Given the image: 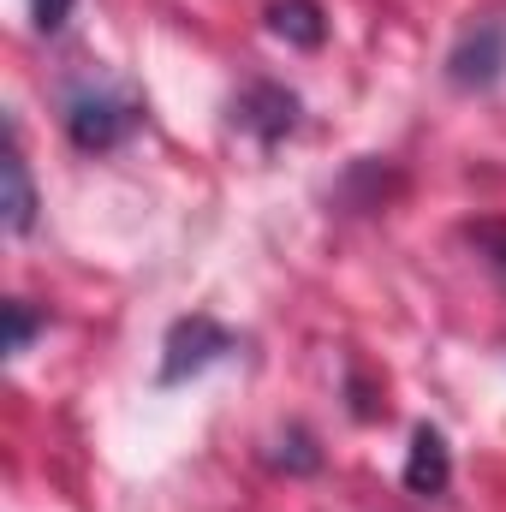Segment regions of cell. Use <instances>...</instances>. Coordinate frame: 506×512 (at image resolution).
<instances>
[{"instance_id": "obj_1", "label": "cell", "mask_w": 506, "mask_h": 512, "mask_svg": "<svg viewBox=\"0 0 506 512\" xmlns=\"http://www.w3.org/2000/svg\"><path fill=\"white\" fill-rule=\"evenodd\" d=\"M239 340L215 322V316H185V322H173L167 328V346H161V382H185V376H197V370H209V364H221L227 352H233Z\"/></svg>"}, {"instance_id": "obj_2", "label": "cell", "mask_w": 506, "mask_h": 512, "mask_svg": "<svg viewBox=\"0 0 506 512\" xmlns=\"http://www.w3.org/2000/svg\"><path fill=\"white\" fill-rule=\"evenodd\" d=\"M143 114H137V102L126 96H72L66 102V131H72V143L78 149H114V143H126V131L137 126Z\"/></svg>"}, {"instance_id": "obj_3", "label": "cell", "mask_w": 506, "mask_h": 512, "mask_svg": "<svg viewBox=\"0 0 506 512\" xmlns=\"http://www.w3.org/2000/svg\"><path fill=\"white\" fill-rule=\"evenodd\" d=\"M453 483V453H447V435L441 429H417L411 435V459H405V489L411 495H423V501H435L441 489Z\"/></svg>"}, {"instance_id": "obj_4", "label": "cell", "mask_w": 506, "mask_h": 512, "mask_svg": "<svg viewBox=\"0 0 506 512\" xmlns=\"http://www.w3.org/2000/svg\"><path fill=\"white\" fill-rule=\"evenodd\" d=\"M233 114H239V126H251L262 143H274V137H286L292 120H298V96L280 90V84H251Z\"/></svg>"}, {"instance_id": "obj_5", "label": "cell", "mask_w": 506, "mask_h": 512, "mask_svg": "<svg viewBox=\"0 0 506 512\" xmlns=\"http://www.w3.org/2000/svg\"><path fill=\"white\" fill-rule=\"evenodd\" d=\"M506 66V36L495 24H483L477 36H465V48L447 60V72H453V84H495Z\"/></svg>"}, {"instance_id": "obj_6", "label": "cell", "mask_w": 506, "mask_h": 512, "mask_svg": "<svg viewBox=\"0 0 506 512\" xmlns=\"http://www.w3.org/2000/svg\"><path fill=\"white\" fill-rule=\"evenodd\" d=\"M0 179H6V233L12 239H24L30 227H36V185H30V167H24V149L12 143L6 149V161H0Z\"/></svg>"}, {"instance_id": "obj_7", "label": "cell", "mask_w": 506, "mask_h": 512, "mask_svg": "<svg viewBox=\"0 0 506 512\" xmlns=\"http://www.w3.org/2000/svg\"><path fill=\"white\" fill-rule=\"evenodd\" d=\"M268 24H274V36H286L298 48H322V36H328V18H322L316 0H280L268 12Z\"/></svg>"}, {"instance_id": "obj_8", "label": "cell", "mask_w": 506, "mask_h": 512, "mask_svg": "<svg viewBox=\"0 0 506 512\" xmlns=\"http://www.w3.org/2000/svg\"><path fill=\"white\" fill-rule=\"evenodd\" d=\"M42 328H48V316H36L24 298H12V304H6V352H12V358H18V352H30V340H36Z\"/></svg>"}, {"instance_id": "obj_9", "label": "cell", "mask_w": 506, "mask_h": 512, "mask_svg": "<svg viewBox=\"0 0 506 512\" xmlns=\"http://www.w3.org/2000/svg\"><path fill=\"white\" fill-rule=\"evenodd\" d=\"M72 6H78V0H30V18H36V30H42V36H54V30H66Z\"/></svg>"}]
</instances>
